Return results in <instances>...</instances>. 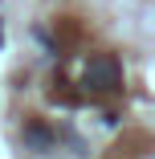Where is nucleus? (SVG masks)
I'll return each mask as SVG.
<instances>
[{
	"instance_id": "1",
	"label": "nucleus",
	"mask_w": 155,
	"mask_h": 159,
	"mask_svg": "<svg viewBox=\"0 0 155 159\" xmlns=\"http://www.w3.org/2000/svg\"><path fill=\"white\" fill-rule=\"evenodd\" d=\"M82 82H86L90 90H102V94L122 90V66H118V57H114V53H94V57L86 61Z\"/></svg>"
},
{
	"instance_id": "2",
	"label": "nucleus",
	"mask_w": 155,
	"mask_h": 159,
	"mask_svg": "<svg viewBox=\"0 0 155 159\" xmlns=\"http://www.w3.org/2000/svg\"><path fill=\"white\" fill-rule=\"evenodd\" d=\"M25 139H29V143H33L37 151H49V147H53V139H49V135L41 131V126H29V131H25Z\"/></svg>"
}]
</instances>
